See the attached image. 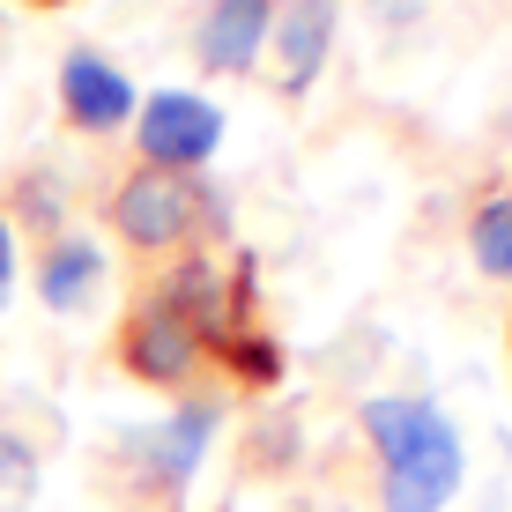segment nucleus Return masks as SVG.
Segmentation results:
<instances>
[{
	"instance_id": "nucleus-4",
	"label": "nucleus",
	"mask_w": 512,
	"mask_h": 512,
	"mask_svg": "<svg viewBox=\"0 0 512 512\" xmlns=\"http://www.w3.org/2000/svg\"><path fill=\"white\" fill-rule=\"evenodd\" d=\"M334 8L342 0H275V30H268V82L282 97H305L320 82L327 52H334Z\"/></svg>"
},
{
	"instance_id": "nucleus-1",
	"label": "nucleus",
	"mask_w": 512,
	"mask_h": 512,
	"mask_svg": "<svg viewBox=\"0 0 512 512\" xmlns=\"http://www.w3.org/2000/svg\"><path fill=\"white\" fill-rule=\"evenodd\" d=\"M364 438L379 453V505L386 512H446L461 490V431L431 409V401L379 394L364 401Z\"/></svg>"
},
{
	"instance_id": "nucleus-5",
	"label": "nucleus",
	"mask_w": 512,
	"mask_h": 512,
	"mask_svg": "<svg viewBox=\"0 0 512 512\" xmlns=\"http://www.w3.org/2000/svg\"><path fill=\"white\" fill-rule=\"evenodd\" d=\"M268 30H275V0H208L193 23V60L208 75H245L268 52Z\"/></svg>"
},
{
	"instance_id": "nucleus-3",
	"label": "nucleus",
	"mask_w": 512,
	"mask_h": 512,
	"mask_svg": "<svg viewBox=\"0 0 512 512\" xmlns=\"http://www.w3.org/2000/svg\"><path fill=\"white\" fill-rule=\"evenodd\" d=\"M134 141H141V164H164V171H201L208 156L223 149V112L193 90H156L134 112Z\"/></svg>"
},
{
	"instance_id": "nucleus-6",
	"label": "nucleus",
	"mask_w": 512,
	"mask_h": 512,
	"mask_svg": "<svg viewBox=\"0 0 512 512\" xmlns=\"http://www.w3.org/2000/svg\"><path fill=\"white\" fill-rule=\"evenodd\" d=\"M208 438H216V409H208V401H186L179 416H164L156 431H141V438H134L141 483H156L164 498H179V490L193 483V468H201Z\"/></svg>"
},
{
	"instance_id": "nucleus-10",
	"label": "nucleus",
	"mask_w": 512,
	"mask_h": 512,
	"mask_svg": "<svg viewBox=\"0 0 512 512\" xmlns=\"http://www.w3.org/2000/svg\"><path fill=\"white\" fill-rule=\"evenodd\" d=\"M23 483H30V446L0 431V490H23Z\"/></svg>"
},
{
	"instance_id": "nucleus-7",
	"label": "nucleus",
	"mask_w": 512,
	"mask_h": 512,
	"mask_svg": "<svg viewBox=\"0 0 512 512\" xmlns=\"http://www.w3.org/2000/svg\"><path fill=\"white\" fill-rule=\"evenodd\" d=\"M60 112H67V127H82V134H112V127L134 119V82L119 75L104 52H67L60 60Z\"/></svg>"
},
{
	"instance_id": "nucleus-11",
	"label": "nucleus",
	"mask_w": 512,
	"mask_h": 512,
	"mask_svg": "<svg viewBox=\"0 0 512 512\" xmlns=\"http://www.w3.org/2000/svg\"><path fill=\"white\" fill-rule=\"evenodd\" d=\"M8 290H15V223L0 216V305H8Z\"/></svg>"
},
{
	"instance_id": "nucleus-2",
	"label": "nucleus",
	"mask_w": 512,
	"mask_h": 512,
	"mask_svg": "<svg viewBox=\"0 0 512 512\" xmlns=\"http://www.w3.org/2000/svg\"><path fill=\"white\" fill-rule=\"evenodd\" d=\"M112 231L134 253H201L208 238H223V201L208 179L164 164H134L112 186Z\"/></svg>"
},
{
	"instance_id": "nucleus-8",
	"label": "nucleus",
	"mask_w": 512,
	"mask_h": 512,
	"mask_svg": "<svg viewBox=\"0 0 512 512\" xmlns=\"http://www.w3.org/2000/svg\"><path fill=\"white\" fill-rule=\"evenodd\" d=\"M104 282V253L82 231H60L45 245V260H38V297L52 312H82L90 305V290Z\"/></svg>"
},
{
	"instance_id": "nucleus-9",
	"label": "nucleus",
	"mask_w": 512,
	"mask_h": 512,
	"mask_svg": "<svg viewBox=\"0 0 512 512\" xmlns=\"http://www.w3.org/2000/svg\"><path fill=\"white\" fill-rule=\"evenodd\" d=\"M468 253H475V268H483V275L512 282V193H498V201L475 208V223H468Z\"/></svg>"
},
{
	"instance_id": "nucleus-12",
	"label": "nucleus",
	"mask_w": 512,
	"mask_h": 512,
	"mask_svg": "<svg viewBox=\"0 0 512 512\" xmlns=\"http://www.w3.org/2000/svg\"><path fill=\"white\" fill-rule=\"evenodd\" d=\"M30 8H67V0H30Z\"/></svg>"
}]
</instances>
